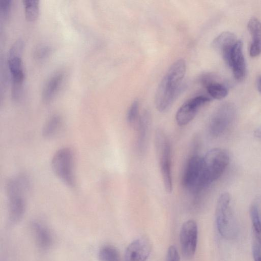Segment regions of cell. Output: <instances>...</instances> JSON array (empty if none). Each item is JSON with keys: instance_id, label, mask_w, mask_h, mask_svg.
Instances as JSON below:
<instances>
[{"instance_id": "obj_1", "label": "cell", "mask_w": 261, "mask_h": 261, "mask_svg": "<svg viewBox=\"0 0 261 261\" xmlns=\"http://www.w3.org/2000/svg\"><path fill=\"white\" fill-rule=\"evenodd\" d=\"M186 64L183 59L175 61L162 79L155 96V105L160 112L167 111L180 94L186 74Z\"/></svg>"}, {"instance_id": "obj_2", "label": "cell", "mask_w": 261, "mask_h": 261, "mask_svg": "<svg viewBox=\"0 0 261 261\" xmlns=\"http://www.w3.org/2000/svg\"><path fill=\"white\" fill-rule=\"evenodd\" d=\"M230 157L228 151L215 148L208 151L202 158V186L207 188L217 180L227 168Z\"/></svg>"}, {"instance_id": "obj_3", "label": "cell", "mask_w": 261, "mask_h": 261, "mask_svg": "<svg viewBox=\"0 0 261 261\" xmlns=\"http://www.w3.org/2000/svg\"><path fill=\"white\" fill-rule=\"evenodd\" d=\"M231 197L228 192L219 196L216 207L215 220L219 233L226 239L237 236V226L230 209Z\"/></svg>"}, {"instance_id": "obj_4", "label": "cell", "mask_w": 261, "mask_h": 261, "mask_svg": "<svg viewBox=\"0 0 261 261\" xmlns=\"http://www.w3.org/2000/svg\"><path fill=\"white\" fill-rule=\"evenodd\" d=\"M154 146L164 186L170 193L172 191L171 146L168 138L161 129L155 132Z\"/></svg>"}, {"instance_id": "obj_5", "label": "cell", "mask_w": 261, "mask_h": 261, "mask_svg": "<svg viewBox=\"0 0 261 261\" xmlns=\"http://www.w3.org/2000/svg\"><path fill=\"white\" fill-rule=\"evenodd\" d=\"M51 166L55 174L62 181L68 186H74L73 155L70 148L64 147L57 151L52 158Z\"/></svg>"}, {"instance_id": "obj_6", "label": "cell", "mask_w": 261, "mask_h": 261, "mask_svg": "<svg viewBox=\"0 0 261 261\" xmlns=\"http://www.w3.org/2000/svg\"><path fill=\"white\" fill-rule=\"evenodd\" d=\"M236 110L230 103L220 105L214 111L210 119L208 131L211 136L218 137L223 134L235 119Z\"/></svg>"}, {"instance_id": "obj_7", "label": "cell", "mask_w": 261, "mask_h": 261, "mask_svg": "<svg viewBox=\"0 0 261 261\" xmlns=\"http://www.w3.org/2000/svg\"><path fill=\"white\" fill-rule=\"evenodd\" d=\"M183 186L193 194H198L203 190L202 186V158L193 155L188 160L184 171Z\"/></svg>"}, {"instance_id": "obj_8", "label": "cell", "mask_w": 261, "mask_h": 261, "mask_svg": "<svg viewBox=\"0 0 261 261\" xmlns=\"http://www.w3.org/2000/svg\"><path fill=\"white\" fill-rule=\"evenodd\" d=\"M198 239V227L196 222L193 220L185 222L179 233V242L181 252L186 259L192 258L196 252Z\"/></svg>"}, {"instance_id": "obj_9", "label": "cell", "mask_w": 261, "mask_h": 261, "mask_svg": "<svg viewBox=\"0 0 261 261\" xmlns=\"http://www.w3.org/2000/svg\"><path fill=\"white\" fill-rule=\"evenodd\" d=\"M211 100L210 97L200 95L186 101L176 112L175 119L177 124L180 126L188 124L194 118L199 109Z\"/></svg>"}, {"instance_id": "obj_10", "label": "cell", "mask_w": 261, "mask_h": 261, "mask_svg": "<svg viewBox=\"0 0 261 261\" xmlns=\"http://www.w3.org/2000/svg\"><path fill=\"white\" fill-rule=\"evenodd\" d=\"M8 198V221L10 225L19 223L25 212L24 192L12 191L6 192Z\"/></svg>"}, {"instance_id": "obj_11", "label": "cell", "mask_w": 261, "mask_h": 261, "mask_svg": "<svg viewBox=\"0 0 261 261\" xmlns=\"http://www.w3.org/2000/svg\"><path fill=\"white\" fill-rule=\"evenodd\" d=\"M151 250V245L147 239H137L127 247L124 253V261H146Z\"/></svg>"}, {"instance_id": "obj_12", "label": "cell", "mask_w": 261, "mask_h": 261, "mask_svg": "<svg viewBox=\"0 0 261 261\" xmlns=\"http://www.w3.org/2000/svg\"><path fill=\"white\" fill-rule=\"evenodd\" d=\"M238 40L233 33L225 32L218 35L212 43L213 48L221 54L225 63L229 67L232 51Z\"/></svg>"}, {"instance_id": "obj_13", "label": "cell", "mask_w": 261, "mask_h": 261, "mask_svg": "<svg viewBox=\"0 0 261 261\" xmlns=\"http://www.w3.org/2000/svg\"><path fill=\"white\" fill-rule=\"evenodd\" d=\"M151 117L150 112L145 110L140 116L137 128V146L139 153L144 154L147 148L151 126Z\"/></svg>"}, {"instance_id": "obj_14", "label": "cell", "mask_w": 261, "mask_h": 261, "mask_svg": "<svg viewBox=\"0 0 261 261\" xmlns=\"http://www.w3.org/2000/svg\"><path fill=\"white\" fill-rule=\"evenodd\" d=\"M31 228L37 247L42 251L49 249L53 240L48 228L42 222L34 221L31 223Z\"/></svg>"}, {"instance_id": "obj_15", "label": "cell", "mask_w": 261, "mask_h": 261, "mask_svg": "<svg viewBox=\"0 0 261 261\" xmlns=\"http://www.w3.org/2000/svg\"><path fill=\"white\" fill-rule=\"evenodd\" d=\"M243 42L238 40L233 48L230 67L231 68L235 79L243 80L246 74V65L243 51Z\"/></svg>"}, {"instance_id": "obj_16", "label": "cell", "mask_w": 261, "mask_h": 261, "mask_svg": "<svg viewBox=\"0 0 261 261\" xmlns=\"http://www.w3.org/2000/svg\"><path fill=\"white\" fill-rule=\"evenodd\" d=\"M247 27L252 38L250 55L252 57H257L261 54V22L256 17H252Z\"/></svg>"}, {"instance_id": "obj_17", "label": "cell", "mask_w": 261, "mask_h": 261, "mask_svg": "<svg viewBox=\"0 0 261 261\" xmlns=\"http://www.w3.org/2000/svg\"><path fill=\"white\" fill-rule=\"evenodd\" d=\"M64 79V74L58 72L53 75L47 81L42 93V98L44 102H50L55 96L60 89Z\"/></svg>"}, {"instance_id": "obj_18", "label": "cell", "mask_w": 261, "mask_h": 261, "mask_svg": "<svg viewBox=\"0 0 261 261\" xmlns=\"http://www.w3.org/2000/svg\"><path fill=\"white\" fill-rule=\"evenodd\" d=\"M62 124V120L60 115H52L46 121L42 129V136L46 139L55 136L60 130Z\"/></svg>"}, {"instance_id": "obj_19", "label": "cell", "mask_w": 261, "mask_h": 261, "mask_svg": "<svg viewBox=\"0 0 261 261\" xmlns=\"http://www.w3.org/2000/svg\"><path fill=\"white\" fill-rule=\"evenodd\" d=\"M98 258L99 261H121L117 249L110 244L105 245L100 248Z\"/></svg>"}, {"instance_id": "obj_20", "label": "cell", "mask_w": 261, "mask_h": 261, "mask_svg": "<svg viewBox=\"0 0 261 261\" xmlns=\"http://www.w3.org/2000/svg\"><path fill=\"white\" fill-rule=\"evenodd\" d=\"M25 15L29 21H34L38 16L39 1L38 0H23Z\"/></svg>"}, {"instance_id": "obj_21", "label": "cell", "mask_w": 261, "mask_h": 261, "mask_svg": "<svg viewBox=\"0 0 261 261\" xmlns=\"http://www.w3.org/2000/svg\"><path fill=\"white\" fill-rule=\"evenodd\" d=\"M206 88L211 97L216 99H221L228 94L227 88L216 81L208 85Z\"/></svg>"}, {"instance_id": "obj_22", "label": "cell", "mask_w": 261, "mask_h": 261, "mask_svg": "<svg viewBox=\"0 0 261 261\" xmlns=\"http://www.w3.org/2000/svg\"><path fill=\"white\" fill-rule=\"evenodd\" d=\"M250 215L255 235L261 244V220L256 204H252L250 209Z\"/></svg>"}, {"instance_id": "obj_23", "label": "cell", "mask_w": 261, "mask_h": 261, "mask_svg": "<svg viewBox=\"0 0 261 261\" xmlns=\"http://www.w3.org/2000/svg\"><path fill=\"white\" fill-rule=\"evenodd\" d=\"M139 102L137 99L134 100L130 106L126 114V120L128 123L135 127L137 125L140 116H139Z\"/></svg>"}, {"instance_id": "obj_24", "label": "cell", "mask_w": 261, "mask_h": 261, "mask_svg": "<svg viewBox=\"0 0 261 261\" xmlns=\"http://www.w3.org/2000/svg\"><path fill=\"white\" fill-rule=\"evenodd\" d=\"M51 47L46 45H41L37 47L34 52V57L38 61L43 60L47 58L51 53Z\"/></svg>"}, {"instance_id": "obj_25", "label": "cell", "mask_w": 261, "mask_h": 261, "mask_svg": "<svg viewBox=\"0 0 261 261\" xmlns=\"http://www.w3.org/2000/svg\"><path fill=\"white\" fill-rule=\"evenodd\" d=\"M11 0H2L0 3V16L2 20H7L10 13Z\"/></svg>"}, {"instance_id": "obj_26", "label": "cell", "mask_w": 261, "mask_h": 261, "mask_svg": "<svg viewBox=\"0 0 261 261\" xmlns=\"http://www.w3.org/2000/svg\"><path fill=\"white\" fill-rule=\"evenodd\" d=\"M23 48V40L21 39L16 40L10 48L8 57L21 56Z\"/></svg>"}, {"instance_id": "obj_27", "label": "cell", "mask_w": 261, "mask_h": 261, "mask_svg": "<svg viewBox=\"0 0 261 261\" xmlns=\"http://www.w3.org/2000/svg\"><path fill=\"white\" fill-rule=\"evenodd\" d=\"M166 261H180V256L175 246L172 245L168 248Z\"/></svg>"}, {"instance_id": "obj_28", "label": "cell", "mask_w": 261, "mask_h": 261, "mask_svg": "<svg viewBox=\"0 0 261 261\" xmlns=\"http://www.w3.org/2000/svg\"><path fill=\"white\" fill-rule=\"evenodd\" d=\"M252 252L254 260L261 261V251L257 245H254Z\"/></svg>"}, {"instance_id": "obj_29", "label": "cell", "mask_w": 261, "mask_h": 261, "mask_svg": "<svg viewBox=\"0 0 261 261\" xmlns=\"http://www.w3.org/2000/svg\"><path fill=\"white\" fill-rule=\"evenodd\" d=\"M254 135L257 138L261 139V125L257 127L254 131Z\"/></svg>"}, {"instance_id": "obj_30", "label": "cell", "mask_w": 261, "mask_h": 261, "mask_svg": "<svg viewBox=\"0 0 261 261\" xmlns=\"http://www.w3.org/2000/svg\"><path fill=\"white\" fill-rule=\"evenodd\" d=\"M256 86L258 91L261 94V73L259 74L257 77Z\"/></svg>"}]
</instances>
